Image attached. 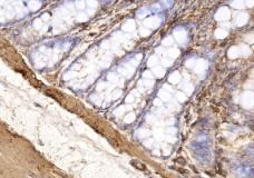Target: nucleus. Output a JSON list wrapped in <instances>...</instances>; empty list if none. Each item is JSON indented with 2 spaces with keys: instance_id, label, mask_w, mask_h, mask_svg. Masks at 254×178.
I'll list each match as a JSON object with an SVG mask.
<instances>
[{
  "instance_id": "a878e982",
  "label": "nucleus",
  "mask_w": 254,
  "mask_h": 178,
  "mask_svg": "<svg viewBox=\"0 0 254 178\" xmlns=\"http://www.w3.org/2000/svg\"><path fill=\"white\" fill-rule=\"evenodd\" d=\"M245 6L249 8H252L254 6V0H245Z\"/></svg>"
},
{
  "instance_id": "ddd939ff",
  "label": "nucleus",
  "mask_w": 254,
  "mask_h": 178,
  "mask_svg": "<svg viewBox=\"0 0 254 178\" xmlns=\"http://www.w3.org/2000/svg\"><path fill=\"white\" fill-rule=\"evenodd\" d=\"M240 48H241V53H242L244 57H247V56L251 53V49H250V47H249V46H246V45H242Z\"/></svg>"
},
{
  "instance_id": "f8f14e48",
  "label": "nucleus",
  "mask_w": 254,
  "mask_h": 178,
  "mask_svg": "<svg viewBox=\"0 0 254 178\" xmlns=\"http://www.w3.org/2000/svg\"><path fill=\"white\" fill-rule=\"evenodd\" d=\"M153 74L155 75L156 77H163L164 74H165V69L162 68V67H155L153 69Z\"/></svg>"
},
{
  "instance_id": "5701e85b",
  "label": "nucleus",
  "mask_w": 254,
  "mask_h": 178,
  "mask_svg": "<svg viewBox=\"0 0 254 178\" xmlns=\"http://www.w3.org/2000/svg\"><path fill=\"white\" fill-rule=\"evenodd\" d=\"M149 32H150V31H149L148 29H146V28H142V29H141V35H142L143 37H147V36L149 35Z\"/></svg>"
},
{
  "instance_id": "2eb2a0df",
  "label": "nucleus",
  "mask_w": 254,
  "mask_h": 178,
  "mask_svg": "<svg viewBox=\"0 0 254 178\" xmlns=\"http://www.w3.org/2000/svg\"><path fill=\"white\" fill-rule=\"evenodd\" d=\"M168 55H170V57H172V58H177V57L179 56V50L176 49V48H172V49L168 50Z\"/></svg>"
},
{
  "instance_id": "39448f33",
  "label": "nucleus",
  "mask_w": 254,
  "mask_h": 178,
  "mask_svg": "<svg viewBox=\"0 0 254 178\" xmlns=\"http://www.w3.org/2000/svg\"><path fill=\"white\" fill-rule=\"evenodd\" d=\"M207 68V63L203 59H200V60H196V64L194 66V70L196 74H202L206 70Z\"/></svg>"
},
{
  "instance_id": "aec40b11",
  "label": "nucleus",
  "mask_w": 254,
  "mask_h": 178,
  "mask_svg": "<svg viewBox=\"0 0 254 178\" xmlns=\"http://www.w3.org/2000/svg\"><path fill=\"white\" fill-rule=\"evenodd\" d=\"M162 64L164 67H171L173 65V60L172 59H163L162 60Z\"/></svg>"
},
{
  "instance_id": "423d86ee",
  "label": "nucleus",
  "mask_w": 254,
  "mask_h": 178,
  "mask_svg": "<svg viewBox=\"0 0 254 178\" xmlns=\"http://www.w3.org/2000/svg\"><path fill=\"white\" fill-rule=\"evenodd\" d=\"M241 55V48L240 47H231L228 51H227V56H228V58H231V59H235V58H238V57H240Z\"/></svg>"
},
{
  "instance_id": "bb28decb",
  "label": "nucleus",
  "mask_w": 254,
  "mask_h": 178,
  "mask_svg": "<svg viewBox=\"0 0 254 178\" xmlns=\"http://www.w3.org/2000/svg\"><path fill=\"white\" fill-rule=\"evenodd\" d=\"M34 26H35V28H40V26H41V20H36L35 22H34Z\"/></svg>"
},
{
  "instance_id": "412c9836",
  "label": "nucleus",
  "mask_w": 254,
  "mask_h": 178,
  "mask_svg": "<svg viewBox=\"0 0 254 178\" xmlns=\"http://www.w3.org/2000/svg\"><path fill=\"white\" fill-rule=\"evenodd\" d=\"M132 164L134 166H136L139 170H145V165H143V164H141V163H138V162H132Z\"/></svg>"
},
{
  "instance_id": "1a4fd4ad",
  "label": "nucleus",
  "mask_w": 254,
  "mask_h": 178,
  "mask_svg": "<svg viewBox=\"0 0 254 178\" xmlns=\"http://www.w3.org/2000/svg\"><path fill=\"white\" fill-rule=\"evenodd\" d=\"M227 36V31L223 28H218L215 30V37L218 39H223Z\"/></svg>"
},
{
  "instance_id": "0eeeda50",
  "label": "nucleus",
  "mask_w": 254,
  "mask_h": 178,
  "mask_svg": "<svg viewBox=\"0 0 254 178\" xmlns=\"http://www.w3.org/2000/svg\"><path fill=\"white\" fill-rule=\"evenodd\" d=\"M40 6H41V3H40L39 0H30L29 3H28V7H29V9H30L31 11H36V10H38V9L40 8Z\"/></svg>"
},
{
  "instance_id": "4468645a",
  "label": "nucleus",
  "mask_w": 254,
  "mask_h": 178,
  "mask_svg": "<svg viewBox=\"0 0 254 178\" xmlns=\"http://www.w3.org/2000/svg\"><path fill=\"white\" fill-rule=\"evenodd\" d=\"M157 64H158V59H157L156 56H152V57H149V59H148V61H147L148 67H154V66H156Z\"/></svg>"
},
{
  "instance_id": "6e6552de",
  "label": "nucleus",
  "mask_w": 254,
  "mask_h": 178,
  "mask_svg": "<svg viewBox=\"0 0 254 178\" xmlns=\"http://www.w3.org/2000/svg\"><path fill=\"white\" fill-rule=\"evenodd\" d=\"M123 29L126 31H133L135 29V21L134 20H127L124 25H123Z\"/></svg>"
},
{
  "instance_id": "9d476101",
  "label": "nucleus",
  "mask_w": 254,
  "mask_h": 178,
  "mask_svg": "<svg viewBox=\"0 0 254 178\" xmlns=\"http://www.w3.org/2000/svg\"><path fill=\"white\" fill-rule=\"evenodd\" d=\"M231 5L235 9H243L245 6V0H233Z\"/></svg>"
},
{
  "instance_id": "9b49d317",
  "label": "nucleus",
  "mask_w": 254,
  "mask_h": 178,
  "mask_svg": "<svg viewBox=\"0 0 254 178\" xmlns=\"http://www.w3.org/2000/svg\"><path fill=\"white\" fill-rule=\"evenodd\" d=\"M244 100L247 105H254V94L253 92H246L244 95Z\"/></svg>"
},
{
  "instance_id": "4be33fe9",
  "label": "nucleus",
  "mask_w": 254,
  "mask_h": 178,
  "mask_svg": "<svg viewBox=\"0 0 254 178\" xmlns=\"http://www.w3.org/2000/svg\"><path fill=\"white\" fill-rule=\"evenodd\" d=\"M97 3H98V2H97L96 0H87V5H88V6H89L92 9L97 7Z\"/></svg>"
},
{
  "instance_id": "f03ea898",
  "label": "nucleus",
  "mask_w": 254,
  "mask_h": 178,
  "mask_svg": "<svg viewBox=\"0 0 254 178\" xmlns=\"http://www.w3.org/2000/svg\"><path fill=\"white\" fill-rule=\"evenodd\" d=\"M174 37H175V39H176L179 44H184V42H186V40H187L186 31H185L183 28H177V29H175V31H174Z\"/></svg>"
},
{
  "instance_id": "20e7f679",
  "label": "nucleus",
  "mask_w": 254,
  "mask_h": 178,
  "mask_svg": "<svg viewBox=\"0 0 254 178\" xmlns=\"http://www.w3.org/2000/svg\"><path fill=\"white\" fill-rule=\"evenodd\" d=\"M160 17H150V18H147L146 20L144 21V25L148 27V28H157L160 26Z\"/></svg>"
},
{
  "instance_id": "7c9ffc66",
  "label": "nucleus",
  "mask_w": 254,
  "mask_h": 178,
  "mask_svg": "<svg viewBox=\"0 0 254 178\" xmlns=\"http://www.w3.org/2000/svg\"><path fill=\"white\" fill-rule=\"evenodd\" d=\"M156 52H163V49H160V48H158V49L156 50Z\"/></svg>"
},
{
  "instance_id": "f257e3e1",
  "label": "nucleus",
  "mask_w": 254,
  "mask_h": 178,
  "mask_svg": "<svg viewBox=\"0 0 254 178\" xmlns=\"http://www.w3.org/2000/svg\"><path fill=\"white\" fill-rule=\"evenodd\" d=\"M230 17H231V13L226 7L220 8L215 13V19L218 20V21H225L227 19H230Z\"/></svg>"
},
{
  "instance_id": "7ed1b4c3",
  "label": "nucleus",
  "mask_w": 254,
  "mask_h": 178,
  "mask_svg": "<svg viewBox=\"0 0 254 178\" xmlns=\"http://www.w3.org/2000/svg\"><path fill=\"white\" fill-rule=\"evenodd\" d=\"M247 21H249V15L245 13H240L236 15L234 24H235L236 27H242V26L245 25Z\"/></svg>"
},
{
  "instance_id": "dca6fc26",
  "label": "nucleus",
  "mask_w": 254,
  "mask_h": 178,
  "mask_svg": "<svg viewBox=\"0 0 254 178\" xmlns=\"http://www.w3.org/2000/svg\"><path fill=\"white\" fill-rule=\"evenodd\" d=\"M179 79H181V76H179V74H178L177 71L173 73V74L170 76V81H172V82H177Z\"/></svg>"
},
{
  "instance_id": "cd10ccee",
  "label": "nucleus",
  "mask_w": 254,
  "mask_h": 178,
  "mask_svg": "<svg viewBox=\"0 0 254 178\" xmlns=\"http://www.w3.org/2000/svg\"><path fill=\"white\" fill-rule=\"evenodd\" d=\"M164 2H165V5H166L167 7H170V6L173 3V0H164Z\"/></svg>"
},
{
  "instance_id": "f3484780",
  "label": "nucleus",
  "mask_w": 254,
  "mask_h": 178,
  "mask_svg": "<svg viewBox=\"0 0 254 178\" xmlns=\"http://www.w3.org/2000/svg\"><path fill=\"white\" fill-rule=\"evenodd\" d=\"M148 10H147V8H143V9H141L138 13H137V16L139 17V18H144L145 16H147L148 15Z\"/></svg>"
},
{
  "instance_id": "a211bd4d",
  "label": "nucleus",
  "mask_w": 254,
  "mask_h": 178,
  "mask_svg": "<svg viewBox=\"0 0 254 178\" xmlns=\"http://www.w3.org/2000/svg\"><path fill=\"white\" fill-rule=\"evenodd\" d=\"M163 45L164 46H172L173 45V39L171 36H168V37H166V38L163 40Z\"/></svg>"
},
{
  "instance_id": "b1692460",
  "label": "nucleus",
  "mask_w": 254,
  "mask_h": 178,
  "mask_svg": "<svg viewBox=\"0 0 254 178\" xmlns=\"http://www.w3.org/2000/svg\"><path fill=\"white\" fill-rule=\"evenodd\" d=\"M76 6H77L78 9H84V7H85V2H84L82 0H77V1H76Z\"/></svg>"
},
{
  "instance_id": "c756f323",
  "label": "nucleus",
  "mask_w": 254,
  "mask_h": 178,
  "mask_svg": "<svg viewBox=\"0 0 254 178\" xmlns=\"http://www.w3.org/2000/svg\"><path fill=\"white\" fill-rule=\"evenodd\" d=\"M48 17H49L48 15H44V16H42V18H44V19H48Z\"/></svg>"
},
{
  "instance_id": "c85d7f7f",
  "label": "nucleus",
  "mask_w": 254,
  "mask_h": 178,
  "mask_svg": "<svg viewBox=\"0 0 254 178\" xmlns=\"http://www.w3.org/2000/svg\"><path fill=\"white\" fill-rule=\"evenodd\" d=\"M144 77H147V78H149V77H153V75L149 73V71H146V73H144V75H143Z\"/></svg>"
},
{
  "instance_id": "6ab92c4d",
  "label": "nucleus",
  "mask_w": 254,
  "mask_h": 178,
  "mask_svg": "<svg viewBox=\"0 0 254 178\" xmlns=\"http://www.w3.org/2000/svg\"><path fill=\"white\" fill-rule=\"evenodd\" d=\"M87 15H85V13H79V15H77V21H79V22H84V21H87Z\"/></svg>"
},
{
  "instance_id": "393cba45",
  "label": "nucleus",
  "mask_w": 254,
  "mask_h": 178,
  "mask_svg": "<svg viewBox=\"0 0 254 178\" xmlns=\"http://www.w3.org/2000/svg\"><path fill=\"white\" fill-rule=\"evenodd\" d=\"M195 64H196V61H195L194 59H189V60L186 63V66L187 67H189V68H194Z\"/></svg>"
}]
</instances>
